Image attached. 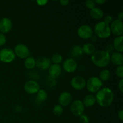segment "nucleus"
Listing matches in <instances>:
<instances>
[{
    "mask_svg": "<svg viewBox=\"0 0 123 123\" xmlns=\"http://www.w3.org/2000/svg\"><path fill=\"white\" fill-rule=\"evenodd\" d=\"M111 32L117 36H122L123 32V21L116 19L111 23L110 26Z\"/></svg>",
    "mask_w": 123,
    "mask_h": 123,
    "instance_id": "obj_12",
    "label": "nucleus"
},
{
    "mask_svg": "<svg viewBox=\"0 0 123 123\" xmlns=\"http://www.w3.org/2000/svg\"><path fill=\"white\" fill-rule=\"evenodd\" d=\"M63 58L62 56L60 54H55L52 55L50 61L54 64H59L62 61Z\"/></svg>",
    "mask_w": 123,
    "mask_h": 123,
    "instance_id": "obj_26",
    "label": "nucleus"
},
{
    "mask_svg": "<svg viewBox=\"0 0 123 123\" xmlns=\"http://www.w3.org/2000/svg\"><path fill=\"white\" fill-rule=\"evenodd\" d=\"M37 4L40 6H45L47 3L48 2V1L47 0H38V1H36Z\"/></svg>",
    "mask_w": 123,
    "mask_h": 123,
    "instance_id": "obj_34",
    "label": "nucleus"
},
{
    "mask_svg": "<svg viewBox=\"0 0 123 123\" xmlns=\"http://www.w3.org/2000/svg\"><path fill=\"white\" fill-rule=\"evenodd\" d=\"M82 102L84 106L85 107H92L96 103L95 96L92 94L86 95Z\"/></svg>",
    "mask_w": 123,
    "mask_h": 123,
    "instance_id": "obj_19",
    "label": "nucleus"
},
{
    "mask_svg": "<svg viewBox=\"0 0 123 123\" xmlns=\"http://www.w3.org/2000/svg\"><path fill=\"white\" fill-rule=\"evenodd\" d=\"M85 5H86V7L90 10L96 7V3L94 0H87L85 2Z\"/></svg>",
    "mask_w": 123,
    "mask_h": 123,
    "instance_id": "obj_29",
    "label": "nucleus"
},
{
    "mask_svg": "<svg viewBox=\"0 0 123 123\" xmlns=\"http://www.w3.org/2000/svg\"><path fill=\"white\" fill-rule=\"evenodd\" d=\"M79 121L81 123H88L90 122V118L86 115L82 114L79 117Z\"/></svg>",
    "mask_w": 123,
    "mask_h": 123,
    "instance_id": "obj_30",
    "label": "nucleus"
},
{
    "mask_svg": "<svg viewBox=\"0 0 123 123\" xmlns=\"http://www.w3.org/2000/svg\"><path fill=\"white\" fill-rule=\"evenodd\" d=\"M123 12H120V13L118 14V20H120V21H123Z\"/></svg>",
    "mask_w": 123,
    "mask_h": 123,
    "instance_id": "obj_39",
    "label": "nucleus"
},
{
    "mask_svg": "<svg viewBox=\"0 0 123 123\" xmlns=\"http://www.w3.org/2000/svg\"><path fill=\"white\" fill-rule=\"evenodd\" d=\"M86 80L83 77L77 76L72 78L71 80V85L74 90H81L86 86Z\"/></svg>",
    "mask_w": 123,
    "mask_h": 123,
    "instance_id": "obj_10",
    "label": "nucleus"
},
{
    "mask_svg": "<svg viewBox=\"0 0 123 123\" xmlns=\"http://www.w3.org/2000/svg\"><path fill=\"white\" fill-rule=\"evenodd\" d=\"M16 111L17 112H20L22 111V108L20 106H17L16 107Z\"/></svg>",
    "mask_w": 123,
    "mask_h": 123,
    "instance_id": "obj_40",
    "label": "nucleus"
},
{
    "mask_svg": "<svg viewBox=\"0 0 123 123\" xmlns=\"http://www.w3.org/2000/svg\"><path fill=\"white\" fill-rule=\"evenodd\" d=\"M6 43V37L4 34L0 32V46H2Z\"/></svg>",
    "mask_w": 123,
    "mask_h": 123,
    "instance_id": "obj_31",
    "label": "nucleus"
},
{
    "mask_svg": "<svg viewBox=\"0 0 123 123\" xmlns=\"http://www.w3.org/2000/svg\"><path fill=\"white\" fill-rule=\"evenodd\" d=\"M60 3L61 6H66L70 3V1L68 0H60Z\"/></svg>",
    "mask_w": 123,
    "mask_h": 123,
    "instance_id": "obj_36",
    "label": "nucleus"
},
{
    "mask_svg": "<svg viewBox=\"0 0 123 123\" xmlns=\"http://www.w3.org/2000/svg\"><path fill=\"white\" fill-rule=\"evenodd\" d=\"M85 106L82 100H76L72 102L70 106V111L73 115L76 117H80L84 113Z\"/></svg>",
    "mask_w": 123,
    "mask_h": 123,
    "instance_id": "obj_7",
    "label": "nucleus"
},
{
    "mask_svg": "<svg viewBox=\"0 0 123 123\" xmlns=\"http://www.w3.org/2000/svg\"><path fill=\"white\" fill-rule=\"evenodd\" d=\"M91 61L96 66L100 68L106 67L111 61V55L105 50H96L91 55Z\"/></svg>",
    "mask_w": 123,
    "mask_h": 123,
    "instance_id": "obj_2",
    "label": "nucleus"
},
{
    "mask_svg": "<svg viewBox=\"0 0 123 123\" xmlns=\"http://www.w3.org/2000/svg\"><path fill=\"white\" fill-rule=\"evenodd\" d=\"M123 36H117L114 40V44L113 46L114 48L117 52L120 53L123 52Z\"/></svg>",
    "mask_w": 123,
    "mask_h": 123,
    "instance_id": "obj_21",
    "label": "nucleus"
},
{
    "mask_svg": "<svg viewBox=\"0 0 123 123\" xmlns=\"http://www.w3.org/2000/svg\"><path fill=\"white\" fill-rule=\"evenodd\" d=\"M70 55L73 58H79L83 55L82 47L79 45H74L71 48Z\"/></svg>",
    "mask_w": 123,
    "mask_h": 123,
    "instance_id": "obj_20",
    "label": "nucleus"
},
{
    "mask_svg": "<svg viewBox=\"0 0 123 123\" xmlns=\"http://www.w3.org/2000/svg\"><path fill=\"white\" fill-rule=\"evenodd\" d=\"M104 22L106 23L107 24H108V25H109V24H111L113 22V18L110 15L106 16L104 18Z\"/></svg>",
    "mask_w": 123,
    "mask_h": 123,
    "instance_id": "obj_32",
    "label": "nucleus"
},
{
    "mask_svg": "<svg viewBox=\"0 0 123 123\" xmlns=\"http://www.w3.org/2000/svg\"><path fill=\"white\" fill-rule=\"evenodd\" d=\"M48 70L49 77L54 79L58 78L61 73V68L59 64H51Z\"/></svg>",
    "mask_w": 123,
    "mask_h": 123,
    "instance_id": "obj_16",
    "label": "nucleus"
},
{
    "mask_svg": "<svg viewBox=\"0 0 123 123\" xmlns=\"http://www.w3.org/2000/svg\"><path fill=\"white\" fill-rule=\"evenodd\" d=\"M111 78V72L109 70L104 69L100 72L99 74V79L103 81H107Z\"/></svg>",
    "mask_w": 123,
    "mask_h": 123,
    "instance_id": "obj_24",
    "label": "nucleus"
},
{
    "mask_svg": "<svg viewBox=\"0 0 123 123\" xmlns=\"http://www.w3.org/2000/svg\"><path fill=\"white\" fill-rule=\"evenodd\" d=\"M48 98V93L46 91L43 89H40L37 93L36 98L39 102H44Z\"/></svg>",
    "mask_w": 123,
    "mask_h": 123,
    "instance_id": "obj_25",
    "label": "nucleus"
},
{
    "mask_svg": "<svg viewBox=\"0 0 123 123\" xmlns=\"http://www.w3.org/2000/svg\"><path fill=\"white\" fill-rule=\"evenodd\" d=\"M83 54H86L88 55H92L96 51V48L91 43H86L83 45L82 47Z\"/></svg>",
    "mask_w": 123,
    "mask_h": 123,
    "instance_id": "obj_22",
    "label": "nucleus"
},
{
    "mask_svg": "<svg viewBox=\"0 0 123 123\" xmlns=\"http://www.w3.org/2000/svg\"><path fill=\"white\" fill-rule=\"evenodd\" d=\"M72 100V96L70 92H62L58 98L59 105L62 106H67L68 105L70 104Z\"/></svg>",
    "mask_w": 123,
    "mask_h": 123,
    "instance_id": "obj_15",
    "label": "nucleus"
},
{
    "mask_svg": "<svg viewBox=\"0 0 123 123\" xmlns=\"http://www.w3.org/2000/svg\"><path fill=\"white\" fill-rule=\"evenodd\" d=\"M36 66L42 70H46L51 66V61L48 58L41 56L36 60Z\"/></svg>",
    "mask_w": 123,
    "mask_h": 123,
    "instance_id": "obj_13",
    "label": "nucleus"
},
{
    "mask_svg": "<svg viewBox=\"0 0 123 123\" xmlns=\"http://www.w3.org/2000/svg\"><path fill=\"white\" fill-rule=\"evenodd\" d=\"M63 68L66 72L68 73H73L78 68V63L74 58H67L64 61Z\"/></svg>",
    "mask_w": 123,
    "mask_h": 123,
    "instance_id": "obj_11",
    "label": "nucleus"
},
{
    "mask_svg": "<svg viewBox=\"0 0 123 123\" xmlns=\"http://www.w3.org/2000/svg\"><path fill=\"white\" fill-rule=\"evenodd\" d=\"M96 102L103 108H107L111 106L114 99V94L109 88H101L96 93Z\"/></svg>",
    "mask_w": 123,
    "mask_h": 123,
    "instance_id": "obj_1",
    "label": "nucleus"
},
{
    "mask_svg": "<svg viewBox=\"0 0 123 123\" xmlns=\"http://www.w3.org/2000/svg\"><path fill=\"white\" fill-rule=\"evenodd\" d=\"M103 86V82L96 76H92L86 82L88 91L91 93H97Z\"/></svg>",
    "mask_w": 123,
    "mask_h": 123,
    "instance_id": "obj_4",
    "label": "nucleus"
},
{
    "mask_svg": "<svg viewBox=\"0 0 123 123\" xmlns=\"http://www.w3.org/2000/svg\"><path fill=\"white\" fill-rule=\"evenodd\" d=\"M94 32L96 36L99 38H107L111 34L110 25L107 24L104 21L99 22L95 25Z\"/></svg>",
    "mask_w": 123,
    "mask_h": 123,
    "instance_id": "obj_3",
    "label": "nucleus"
},
{
    "mask_svg": "<svg viewBox=\"0 0 123 123\" xmlns=\"http://www.w3.org/2000/svg\"><path fill=\"white\" fill-rule=\"evenodd\" d=\"M24 90L29 94H34L40 90V85L37 81L30 80L26 82L24 85Z\"/></svg>",
    "mask_w": 123,
    "mask_h": 123,
    "instance_id": "obj_9",
    "label": "nucleus"
},
{
    "mask_svg": "<svg viewBox=\"0 0 123 123\" xmlns=\"http://www.w3.org/2000/svg\"><path fill=\"white\" fill-rule=\"evenodd\" d=\"M118 117L120 119L121 121H123V109H121L120 111L118 113Z\"/></svg>",
    "mask_w": 123,
    "mask_h": 123,
    "instance_id": "obj_37",
    "label": "nucleus"
},
{
    "mask_svg": "<svg viewBox=\"0 0 123 123\" xmlns=\"http://www.w3.org/2000/svg\"><path fill=\"white\" fill-rule=\"evenodd\" d=\"M118 88L121 92H123V79H121L118 83Z\"/></svg>",
    "mask_w": 123,
    "mask_h": 123,
    "instance_id": "obj_35",
    "label": "nucleus"
},
{
    "mask_svg": "<svg viewBox=\"0 0 123 123\" xmlns=\"http://www.w3.org/2000/svg\"><path fill=\"white\" fill-rule=\"evenodd\" d=\"M12 22L9 18H4L0 20V31L1 33H7L12 28Z\"/></svg>",
    "mask_w": 123,
    "mask_h": 123,
    "instance_id": "obj_14",
    "label": "nucleus"
},
{
    "mask_svg": "<svg viewBox=\"0 0 123 123\" xmlns=\"http://www.w3.org/2000/svg\"><path fill=\"white\" fill-rule=\"evenodd\" d=\"M78 36L83 40H88L91 38L93 36V30L88 25H82L79 26L77 31Z\"/></svg>",
    "mask_w": 123,
    "mask_h": 123,
    "instance_id": "obj_6",
    "label": "nucleus"
},
{
    "mask_svg": "<svg viewBox=\"0 0 123 123\" xmlns=\"http://www.w3.org/2000/svg\"><path fill=\"white\" fill-rule=\"evenodd\" d=\"M64 112L63 107L60 105H56L53 108V113L56 116H60Z\"/></svg>",
    "mask_w": 123,
    "mask_h": 123,
    "instance_id": "obj_27",
    "label": "nucleus"
},
{
    "mask_svg": "<svg viewBox=\"0 0 123 123\" xmlns=\"http://www.w3.org/2000/svg\"><path fill=\"white\" fill-rule=\"evenodd\" d=\"M15 58L14 50L10 48H3L0 50V61L5 63H10L14 61Z\"/></svg>",
    "mask_w": 123,
    "mask_h": 123,
    "instance_id": "obj_5",
    "label": "nucleus"
},
{
    "mask_svg": "<svg viewBox=\"0 0 123 123\" xmlns=\"http://www.w3.org/2000/svg\"><path fill=\"white\" fill-rule=\"evenodd\" d=\"M115 73L116 75L118 78L123 79V66H118L117 68L115 70Z\"/></svg>",
    "mask_w": 123,
    "mask_h": 123,
    "instance_id": "obj_28",
    "label": "nucleus"
},
{
    "mask_svg": "<svg viewBox=\"0 0 123 123\" xmlns=\"http://www.w3.org/2000/svg\"><path fill=\"white\" fill-rule=\"evenodd\" d=\"M114 46H113V45H112V44H108V45H107L105 47V49L104 50L110 54V53L111 52L113 53V50H114Z\"/></svg>",
    "mask_w": 123,
    "mask_h": 123,
    "instance_id": "obj_33",
    "label": "nucleus"
},
{
    "mask_svg": "<svg viewBox=\"0 0 123 123\" xmlns=\"http://www.w3.org/2000/svg\"><path fill=\"white\" fill-rule=\"evenodd\" d=\"M95 3L97 4H103L106 2L105 0H95Z\"/></svg>",
    "mask_w": 123,
    "mask_h": 123,
    "instance_id": "obj_38",
    "label": "nucleus"
},
{
    "mask_svg": "<svg viewBox=\"0 0 123 123\" xmlns=\"http://www.w3.org/2000/svg\"><path fill=\"white\" fill-rule=\"evenodd\" d=\"M90 14L91 18L96 20L102 19L104 16L103 11L98 7H94L92 9L90 10Z\"/></svg>",
    "mask_w": 123,
    "mask_h": 123,
    "instance_id": "obj_18",
    "label": "nucleus"
},
{
    "mask_svg": "<svg viewBox=\"0 0 123 123\" xmlns=\"http://www.w3.org/2000/svg\"><path fill=\"white\" fill-rule=\"evenodd\" d=\"M14 52L16 56L21 59H26L30 56V51L29 48L24 44H18L15 46Z\"/></svg>",
    "mask_w": 123,
    "mask_h": 123,
    "instance_id": "obj_8",
    "label": "nucleus"
},
{
    "mask_svg": "<svg viewBox=\"0 0 123 123\" xmlns=\"http://www.w3.org/2000/svg\"><path fill=\"white\" fill-rule=\"evenodd\" d=\"M36 59L32 56H28L25 59L24 66L28 70H32L36 67Z\"/></svg>",
    "mask_w": 123,
    "mask_h": 123,
    "instance_id": "obj_23",
    "label": "nucleus"
},
{
    "mask_svg": "<svg viewBox=\"0 0 123 123\" xmlns=\"http://www.w3.org/2000/svg\"><path fill=\"white\" fill-rule=\"evenodd\" d=\"M111 61L114 64L117 66H123V55L122 53L115 52L111 55Z\"/></svg>",
    "mask_w": 123,
    "mask_h": 123,
    "instance_id": "obj_17",
    "label": "nucleus"
}]
</instances>
